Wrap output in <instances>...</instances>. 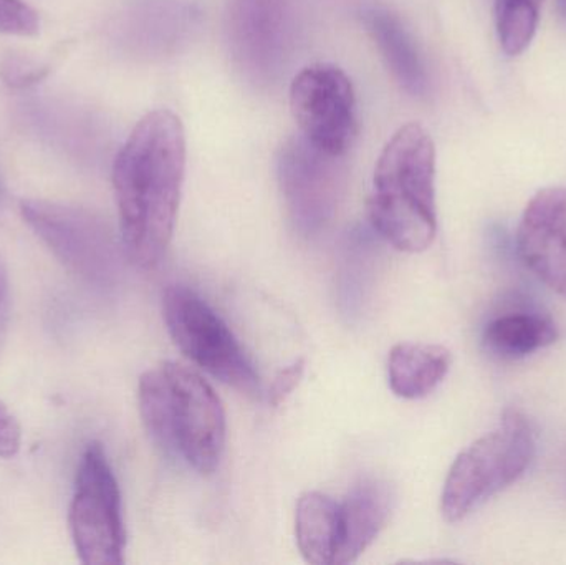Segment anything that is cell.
Segmentation results:
<instances>
[{
    "label": "cell",
    "mask_w": 566,
    "mask_h": 565,
    "mask_svg": "<svg viewBox=\"0 0 566 565\" xmlns=\"http://www.w3.org/2000/svg\"><path fill=\"white\" fill-rule=\"evenodd\" d=\"M185 172L179 116L169 109L143 116L113 163L123 251L138 268H156L171 244Z\"/></svg>",
    "instance_id": "obj_1"
},
{
    "label": "cell",
    "mask_w": 566,
    "mask_h": 565,
    "mask_svg": "<svg viewBox=\"0 0 566 565\" xmlns=\"http://www.w3.org/2000/svg\"><path fill=\"white\" fill-rule=\"evenodd\" d=\"M139 415L149 437L192 470L212 474L228 438L224 405L198 372L165 362L139 378Z\"/></svg>",
    "instance_id": "obj_2"
},
{
    "label": "cell",
    "mask_w": 566,
    "mask_h": 565,
    "mask_svg": "<svg viewBox=\"0 0 566 565\" xmlns=\"http://www.w3.org/2000/svg\"><path fill=\"white\" fill-rule=\"evenodd\" d=\"M373 229L402 252H422L438 234L436 148L421 125L395 133L376 163L368 201Z\"/></svg>",
    "instance_id": "obj_3"
},
{
    "label": "cell",
    "mask_w": 566,
    "mask_h": 565,
    "mask_svg": "<svg viewBox=\"0 0 566 565\" xmlns=\"http://www.w3.org/2000/svg\"><path fill=\"white\" fill-rule=\"evenodd\" d=\"M537 450L534 428L525 415L507 410L494 431L465 448L449 470L441 494L448 523H461L495 494L521 480Z\"/></svg>",
    "instance_id": "obj_4"
},
{
    "label": "cell",
    "mask_w": 566,
    "mask_h": 565,
    "mask_svg": "<svg viewBox=\"0 0 566 565\" xmlns=\"http://www.w3.org/2000/svg\"><path fill=\"white\" fill-rule=\"evenodd\" d=\"M166 327L179 350L202 370L241 394H261V378L231 327L214 308L185 285L163 295Z\"/></svg>",
    "instance_id": "obj_5"
},
{
    "label": "cell",
    "mask_w": 566,
    "mask_h": 565,
    "mask_svg": "<svg viewBox=\"0 0 566 565\" xmlns=\"http://www.w3.org/2000/svg\"><path fill=\"white\" fill-rule=\"evenodd\" d=\"M69 524L76 554L83 564L125 563L122 493L99 443H90L80 461Z\"/></svg>",
    "instance_id": "obj_6"
},
{
    "label": "cell",
    "mask_w": 566,
    "mask_h": 565,
    "mask_svg": "<svg viewBox=\"0 0 566 565\" xmlns=\"http://www.w3.org/2000/svg\"><path fill=\"white\" fill-rule=\"evenodd\" d=\"M20 212L32 231L73 274L88 284H113L119 271L115 236L93 212L60 202L29 199Z\"/></svg>",
    "instance_id": "obj_7"
},
{
    "label": "cell",
    "mask_w": 566,
    "mask_h": 565,
    "mask_svg": "<svg viewBox=\"0 0 566 565\" xmlns=\"http://www.w3.org/2000/svg\"><path fill=\"white\" fill-rule=\"evenodd\" d=\"M343 156L316 148L305 136H292L277 159L286 211L303 236L322 232L335 218L345 188Z\"/></svg>",
    "instance_id": "obj_8"
},
{
    "label": "cell",
    "mask_w": 566,
    "mask_h": 565,
    "mask_svg": "<svg viewBox=\"0 0 566 565\" xmlns=\"http://www.w3.org/2000/svg\"><path fill=\"white\" fill-rule=\"evenodd\" d=\"M290 108L300 132L316 148L343 156L356 136V98L352 80L338 66H306L290 85Z\"/></svg>",
    "instance_id": "obj_9"
},
{
    "label": "cell",
    "mask_w": 566,
    "mask_h": 565,
    "mask_svg": "<svg viewBox=\"0 0 566 565\" xmlns=\"http://www.w3.org/2000/svg\"><path fill=\"white\" fill-rule=\"evenodd\" d=\"M522 261L566 301V188L538 191L525 208L517 231Z\"/></svg>",
    "instance_id": "obj_10"
},
{
    "label": "cell",
    "mask_w": 566,
    "mask_h": 565,
    "mask_svg": "<svg viewBox=\"0 0 566 565\" xmlns=\"http://www.w3.org/2000/svg\"><path fill=\"white\" fill-rule=\"evenodd\" d=\"M232 55L245 75L268 82L281 66L286 43V0H234Z\"/></svg>",
    "instance_id": "obj_11"
},
{
    "label": "cell",
    "mask_w": 566,
    "mask_h": 565,
    "mask_svg": "<svg viewBox=\"0 0 566 565\" xmlns=\"http://www.w3.org/2000/svg\"><path fill=\"white\" fill-rule=\"evenodd\" d=\"M388 481L363 478L339 503V544L335 565L355 563L379 536L395 508Z\"/></svg>",
    "instance_id": "obj_12"
},
{
    "label": "cell",
    "mask_w": 566,
    "mask_h": 565,
    "mask_svg": "<svg viewBox=\"0 0 566 565\" xmlns=\"http://www.w3.org/2000/svg\"><path fill=\"white\" fill-rule=\"evenodd\" d=\"M451 364V352L442 345L401 342L389 352V388L405 400L426 398L444 381Z\"/></svg>",
    "instance_id": "obj_13"
},
{
    "label": "cell",
    "mask_w": 566,
    "mask_h": 565,
    "mask_svg": "<svg viewBox=\"0 0 566 565\" xmlns=\"http://www.w3.org/2000/svg\"><path fill=\"white\" fill-rule=\"evenodd\" d=\"M365 22L399 85L409 95L424 96L428 92L424 62L401 20L386 9L373 7L366 10Z\"/></svg>",
    "instance_id": "obj_14"
},
{
    "label": "cell",
    "mask_w": 566,
    "mask_h": 565,
    "mask_svg": "<svg viewBox=\"0 0 566 565\" xmlns=\"http://www.w3.org/2000/svg\"><path fill=\"white\" fill-rule=\"evenodd\" d=\"M295 540L306 563L335 565L339 544V503L318 491L300 496L295 511Z\"/></svg>",
    "instance_id": "obj_15"
},
{
    "label": "cell",
    "mask_w": 566,
    "mask_h": 565,
    "mask_svg": "<svg viewBox=\"0 0 566 565\" xmlns=\"http://www.w3.org/2000/svg\"><path fill=\"white\" fill-rule=\"evenodd\" d=\"M558 338L557 325L538 314L502 315L485 325L482 341L492 355L507 360L524 358L551 347Z\"/></svg>",
    "instance_id": "obj_16"
},
{
    "label": "cell",
    "mask_w": 566,
    "mask_h": 565,
    "mask_svg": "<svg viewBox=\"0 0 566 565\" xmlns=\"http://www.w3.org/2000/svg\"><path fill=\"white\" fill-rule=\"evenodd\" d=\"M544 0H495L499 40L507 55L527 50L537 32Z\"/></svg>",
    "instance_id": "obj_17"
},
{
    "label": "cell",
    "mask_w": 566,
    "mask_h": 565,
    "mask_svg": "<svg viewBox=\"0 0 566 565\" xmlns=\"http://www.w3.org/2000/svg\"><path fill=\"white\" fill-rule=\"evenodd\" d=\"M49 73V65L22 53H9L0 60V79L10 88H29L46 79Z\"/></svg>",
    "instance_id": "obj_18"
},
{
    "label": "cell",
    "mask_w": 566,
    "mask_h": 565,
    "mask_svg": "<svg viewBox=\"0 0 566 565\" xmlns=\"http://www.w3.org/2000/svg\"><path fill=\"white\" fill-rule=\"evenodd\" d=\"M39 13L23 0H0V32L30 36L39 33Z\"/></svg>",
    "instance_id": "obj_19"
},
{
    "label": "cell",
    "mask_w": 566,
    "mask_h": 565,
    "mask_svg": "<svg viewBox=\"0 0 566 565\" xmlns=\"http://www.w3.org/2000/svg\"><path fill=\"white\" fill-rule=\"evenodd\" d=\"M303 374H305V360L303 358H296L292 364L279 370L271 388H269V404L275 408L285 404L286 398L295 391V388L302 381Z\"/></svg>",
    "instance_id": "obj_20"
},
{
    "label": "cell",
    "mask_w": 566,
    "mask_h": 565,
    "mask_svg": "<svg viewBox=\"0 0 566 565\" xmlns=\"http://www.w3.org/2000/svg\"><path fill=\"white\" fill-rule=\"evenodd\" d=\"M22 444V430L19 421L10 414L9 408L0 401V458L9 460L19 453Z\"/></svg>",
    "instance_id": "obj_21"
},
{
    "label": "cell",
    "mask_w": 566,
    "mask_h": 565,
    "mask_svg": "<svg viewBox=\"0 0 566 565\" xmlns=\"http://www.w3.org/2000/svg\"><path fill=\"white\" fill-rule=\"evenodd\" d=\"M6 305H3V301H0V338H2L3 331H6Z\"/></svg>",
    "instance_id": "obj_22"
},
{
    "label": "cell",
    "mask_w": 566,
    "mask_h": 565,
    "mask_svg": "<svg viewBox=\"0 0 566 565\" xmlns=\"http://www.w3.org/2000/svg\"><path fill=\"white\" fill-rule=\"evenodd\" d=\"M557 10L562 22H564L566 27V0H557Z\"/></svg>",
    "instance_id": "obj_23"
},
{
    "label": "cell",
    "mask_w": 566,
    "mask_h": 565,
    "mask_svg": "<svg viewBox=\"0 0 566 565\" xmlns=\"http://www.w3.org/2000/svg\"><path fill=\"white\" fill-rule=\"evenodd\" d=\"M2 201H3V186H2V181H0V206H2Z\"/></svg>",
    "instance_id": "obj_24"
},
{
    "label": "cell",
    "mask_w": 566,
    "mask_h": 565,
    "mask_svg": "<svg viewBox=\"0 0 566 565\" xmlns=\"http://www.w3.org/2000/svg\"><path fill=\"white\" fill-rule=\"evenodd\" d=\"M0 301H3V297H2V287H0Z\"/></svg>",
    "instance_id": "obj_25"
}]
</instances>
